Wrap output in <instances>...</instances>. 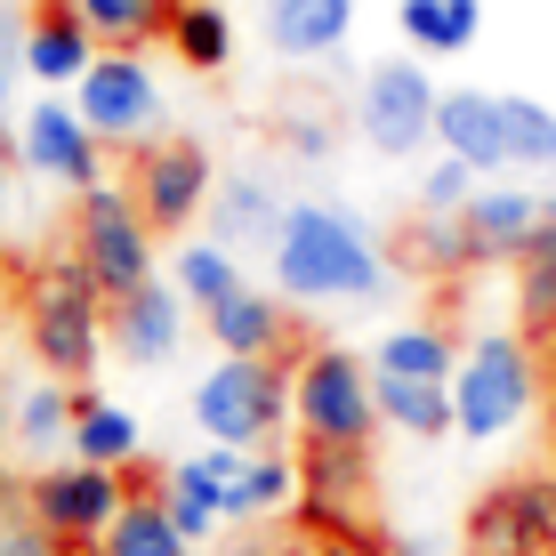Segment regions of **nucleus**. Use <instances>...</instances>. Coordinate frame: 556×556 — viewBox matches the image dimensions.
<instances>
[{"label":"nucleus","mask_w":556,"mask_h":556,"mask_svg":"<svg viewBox=\"0 0 556 556\" xmlns=\"http://www.w3.org/2000/svg\"><path fill=\"white\" fill-rule=\"evenodd\" d=\"M266 49L282 65H323V56L348 49L355 33V0H266Z\"/></svg>","instance_id":"a211bd4d"},{"label":"nucleus","mask_w":556,"mask_h":556,"mask_svg":"<svg viewBox=\"0 0 556 556\" xmlns=\"http://www.w3.org/2000/svg\"><path fill=\"white\" fill-rule=\"evenodd\" d=\"M16 169H25V138H16V113H0V194L16 186Z\"/></svg>","instance_id":"58836bf2"},{"label":"nucleus","mask_w":556,"mask_h":556,"mask_svg":"<svg viewBox=\"0 0 556 556\" xmlns=\"http://www.w3.org/2000/svg\"><path fill=\"white\" fill-rule=\"evenodd\" d=\"M468 556H556V476H516L484 492L459 532Z\"/></svg>","instance_id":"f8f14e48"},{"label":"nucleus","mask_w":556,"mask_h":556,"mask_svg":"<svg viewBox=\"0 0 556 556\" xmlns=\"http://www.w3.org/2000/svg\"><path fill=\"white\" fill-rule=\"evenodd\" d=\"M138 412L113 404V395H81V419H73V459H105V468H138Z\"/></svg>","instance_id":"bb28decb"},{"label":"nucleus","mask_w":556,"mask_h":556,"mask_svg":"<svg viewBox=\"0 0 556 556\" xmlns=\"http://www.w3.org/2000/svg\"><path fill=\"white\" fill-rule=\"evenodd\" d=\"M73 105L89 113V129H98L105 146H153L162 138V81H153V65L138 49H98V65L73 81Z\"/></svg>","instance_id":"1a4fd4ad"},{"label":"nucleus","mask_w":556,"mask_h":556,"mask_svg":"<svg viewBox=\"0 0 556 556\" xmlns=\"http://www.w3.org/2000/svg\"><path fill=\"white\" fill-rule=\"evenodd\" d=\"M306 556H412V548H395V541H379V532H323Z\"/></svg>","instance_id":"4c0bfd02"},{"label":"nucleus","mask_w":556,"mask_h":556,"mask_svg":"<svg viewBox=\"0 0 556 556\" xmlns=\"http://www.w3.org/2000/svg\"><path fill=\"white\" fill-rule=\"evenodd\" d=\"M73 258L89 266L105 299H129L138 282H153V218L129 186L98 178L89 194H73Z\"/></svg>","instance_id":"0eeeda50"},{"label":"nucleus","mask_w":556,"mask_h":556,"mask_svg":"<svg viewBox=\"0 0 556 556\" xmlns=\"http://www.w3.org/2000/svg\"><path fill=\"white\" fill-rule=\"evenodd\" d=\"M169 56H178L186 73H226L235 65V25H226L218 0H178V16H169Z\"/></svg>","instance_id":"cd10ccee"},{"label":"nucleus","mask_w":556,"mask_h":556,"mask_svg":"<svg viewBox=\"0 0 556 556\" xmlns=\"http://www.w3.org/2000/svg\"><path fill=\"white\" fill-rule=\"evenodd\" d=\"M541 178H548V202H556V153H548V162H541Z\"/></svg>","instance_id":"a19ab883"},{"label":"nucleus","mask_w":556,"mask_h":556,"mask_svg":"<svg viewBox=\"0 0 556 556\" xmlns=\"http://www.w3.org/2000/svg\"><path fill=\"white\" fill-rule=\"evenodd\" d=\"M275 146L291 153V162H331L339 129H331V113H315V105H291V113L275 122Z\"/></svg>","instance_id":"f704fd0d"},{"label":"nucleus","mask_w":556,"mask_h":556,"mask_svg":"<svg viewBox=\"0 0 556 556\" xmlns=\"http://www.w3.org/2000/svg\"><path fill=\"white\" fill-rule=\"evenodd\" d=\"M435 105H444V89L428 81V56L419 49L379 56L355 81V138L371 153H388V162H412V153L435 146Z\"/></svg>","instance_id":"423d86ee"},{"label":"nucleus","mask_w":556,"mask_h":556,"mask_svg":"<svg viewBox=\"0 0 556 556\" xmlns=\"http://www.w3.org/2000/svg\"><path fill=\"white\" fill-rule=\"evenodd\" d=\"M98 556H194V541H186V525L169 516V492H162V476L129 492V508L113 516V532L98 541Z\"/></svg>","instance_id":"412c9836"},{"label":"nucleus","mask_w":556,"mask_h":556,"mask_svg":"<svg viewBox=\"0 0 556 556\" xmlns=\"http://www.w3.org/2000/svg\"><path fill=\"white\" fill-rule=\"evenodd\" d=\"M73 9H81V25L105 49H146V41H169L178 0H73Z\"/></svg>","instance_id":"c756f323"},{"label":"nucleus","mask_w":556,"mask_h":556,"mask_svg":"<svg viewBox=\"0 0 556 556\" xmlns=\"http://www.w3.org/2000/svg\"><path fill=\"white\" fill-rule=\"evenodd\" d=\"M435 153H459V162H476L484 178H508L516 169L508 98L501 89H444V105H435Z\"/></svg>","instance_id":"dca6fc26"},{"label":"nucleus","mask_w":556,"mask_h":556,"mask_svg":"<svg viewBox=\"0 0 556 556\" xmlns=\"http://www.w3.org/2000/svg\"><path fill=\"white\" fill-rule=\"evenodd\" d=\"M541 404V339L525 331H476L452 371V419L468 444H501Z\"/></svg>","instance_id":"7ed1b4c3"},{"label":"nucleus","mask_w":556,"mask_h":556,"mask_svg":"<svg viewBox=\"0 0 556 556\" xmlns=\"http://www.w3.org/2000/svg\"><path fill=\"white\" fill-rule=\"evenodd\" d=\"M501 98H508V153H516V169H541L556 153V113L541 98H516V89H501Z\"/></svg>","instance_id":"72a5a7b5"},{"label":"nucleus","mask_w":556,"mask_h":556,"mask_svg":"<svg viewBox=\"0 0 556 556\" xmlns=\"http://www.w3.org/2000/svg\"><path fill=\"white\" fill-rule=\"evenodd\" d=\"M282 210H291V202L275 194V178H258V169H235V178L210 194V226H218L226 251H275Z\"/></svg>","instance_id":"aec40b11"},{"label":"nucleus","mask_w":556,"mask_h":556,"mask_svg":"<svg viewBox=\"0 0 556 556\" xmlns=\"http://www.w3.org/2000/svg\"><path fill=\"white\" fill-rule=\"evenodd\" d=\"M548 194L541 186H508V178H484L476 186V202L459 210V218H468V235H476V258L484 266H516L532 251V242H541V226H548Z\"/></svg>","instance_id":"2eb2a0df"},{"label":"nucleus","mask_w":556,"mask_h":556,"mask_svg":"<svg viewBox=\"0 0 556 556\" xmlns=\"http://www.w3.org/2000/svg\"><path fill=\"white\" fill-rule=\"evenodd\" d=\"M291 428L306 435V444L371 452V435H388L371 355H355V348H306L291 363Z\"/></svg>","instance_id":"20e7f679"},{"label":"nucleus","mask_w":556,"mask_h":556,"mask_svg":"<svg viewBox=\"0 0 556 556\" xmlns=\"http://www.w3.org/2000/svg\"><path fill=\"white\" fill-rule=\"evenodd\" d=\"M25 339H33V363L56 379H89L98 371V348H113V299L89 282L81 258H49L33 266L25 282Z\"/></svg>","instance_id":"f03ea898"},{"label":"nucleus","mask_w":556,"mask_h":556,"mask_svg":"<svg viewBox=\"0 0 556 556\" xmlns=\"http://www.w3.org/2000/svg\"><path fill=\"white\" fill-rule=\"evenodd\" d=\"M226 556H306V548H282V541H242V548H226Z\"/></svg>","instance_id":"ea45409f"},{"label":"nucleus","mask_w":556,"mask_h":556,"mask_svg":"<svg viewBox=\"0 0 556 556\" xmlns=\"http://www.w3.org/2000/svg\"><path fill=\"white\" fill-rule=\"evenodd\" d=\"M129 194L153 218V235H186L218 194V169H210V153L194 138H153L129 153Z\"/></svg>","instance_id":"9d476101"},{"label":"nucleus","mask_w":556,"mask_h":556,"mask_svg":"<svg viewBox=\"0 0 556 556\" xmlns=\"http://www.w3.org/2000/svg\"><path fill=\"white\" fill-rule=\"evenodd\" d=\"M202 468L218 476V492H226V525H266V516H282L306 492V476L275 444H266V452H251V444H202Z\"/></svg>","instance_id":"ddd939ff"},{"label":"nucleus","mask_w":556,"mask_h":556,"mask_svg":"<svg viewBox=\"0 0 556 556\" xmlns=\"http://www.w3.org/2000/svg\"><path fill=\"white\" fill-rule=\"evenodd\" d=\"M25 81H33V65H25V9L0 0V113H16V89Z\"/></svg>","instance_id":"e433bc0d"},{"label":"nucleus","mask_w":556,"mask_h":556,"mask_svg":"<svg viewBox=\"0 0 556 556\" xmlns=\"http://www.w3.org/2000/svg\"><path fill=\"white\" fill-rule=\"evenodd\" d=\"M395 258H404L412 275H428V282H452V275H468V266H484L468 218H435V210H412V226L395 235Z\"/></svg>","instance_id":"b1692460"},{"label":"nucleus","mask_w":556,"mask_h":556,"mask_svg":"<svg viewBox=\"0 0 556 556\" xmlns=\"http://www.w3.org/2000/svg\"><path fill=\"white\" fill-rule=\"evenodd\" d=\"M129 492H138V476H129V468H105V459H56V468L33 476L25 508L41 516L56 541L98 548L105 532H113V516L129 508Z\"/></svg>","instance_id":"6e6552de"},{"label":"nucleus","mask_w":556,"mask_h":556,"mask_svg":"<svg viewBox=\"0 0 556 556\" xmlns=\"http://www.w3.org/2000/svg\"><path fill=\"white\" fill-rule=\"evenodd\" d=\"M169 282L194 299V315H210L218 299L242 291V251H226L218 235H210V242H178V258H169Z\"/></svg>","instance_id":"7c9ffc66"},{"label":"nucleus","mask_w":556,"mask_h":556,"mask_svg":"<svg viewBox=\"0 0 556 556\" xmlns=\"http://www.w3.org/2000/svg\"><path fill=\"white\" fill-rule=\"evenodd\" d=\"M459 355H468V348H459L444 323H395V331L371 348V371H395V379H452Z\"/></svg>","instance_id":"a878e982"},{"label":"nucleus","mask_w":556,"mask_h":556,"mask_svg":"<svg viewBox=\"0 0 556 556\" xmlns=\"http://www.w3.org/2000/svg\"><path fill=\"white\" fill-rule=\"evenodd\" d=\"M98 33L81 25V9L73 0H41V9H25V65L41 89H73L89 65H98Z\"/></svg>","instance_id":"f3484780"},{"label":"nucleus","mask_w":556,"mask_h":556,"mask_svg":"<svg viewBox=\"0 0 556 556\" xmlns=\"http://www.w3.org/2000/svg\"><path fill=\"white\" fill-rule=\"evenodd\" d=\"M186 323H194V299L153 275L129 299H113V355L138 363V371H162V363H178V348H186Z\"/></svg>","instance_id":"4468645a"},{"label":"nucleus","mask_w":556,"mask_h":556,"mask_svg":"<svg viewBox=\"0 0 556 556\" xmlns=\"http://www.w3.org/2000/svg\"><path fill=\"white\" fill-rule=\"evenodd\" d=\"M395 33L419 56H468L484 33V0H395Z\"/></svg>","instance_id":"5701e85b"},{"label":"nucleus","mask_w":556,"mask_h":556,"mask_svg":"<svg viewBox=\"0 0 556 556\" xmlns=\"http://www.w3.org/2000/svg\"><path fill=\"white\" fill-rule=\"evenodd\" d=\"M202 444H251L266 452L282 428H291V371L282 355H218L186 395Z\"/></svg>","instance_id":"39448f33"},{"label":"nucleus","mask_w":556,"mask_h":556,"mask_svg":"<svg viewBox=\"0 0 556 556\" xmlns=\"http://www.w3.org/2000/svg\"><path fill=\"white\" fill-rule=\"evenodd\" d=\"M16 138H25V169L65 186V194H89L105 178V138L89 129V113L73 98H33L16 113Z\"/></svg>","instance_id":"9b49d317"},{"label":"nucleus","mask_w":556,"mask_h":556,"mask_svg":"<svg viewBox=\"0 0 556 556\" xmlns=\"http://www.w3.org/2000/svg\"><path fill=\"white\" fill-rule=\"evenodd\" d=\"M476 186H484V169L459 162V153H435L428 169H419V210H435V218H459V210L476 202Z\"/></svg>","instance_id":"473e14b6"},{"label":"nucleus","mask_w":556,"mask_h":556,"mask_svg":"<svg viewBox=\"0 0 556 556\" xmlns=\"http://www.w3.org/2000/svg\"><path fill=\"white\" fill-rule=\"evenodd\" d=\"M516 331L556 348V251L516 258Z\"/></svg>","instance_id":"2f4dec72"},{"label":"nucleus","mask_w":556,"mask_h":556,"mask_svg":"<svg viewBox=\"0 0 556 556\" xmlns=\"http://www.w3.org/2000/svg\"><path fill=\"white\" fill-rule=\"evenodd\" d=\"M266 258H275V291L291 306H379L395 291V258L339 202H291Z\"/></svg>","instance_id":"f257e3e1"},{"label":"nucleus","mask_w":556,"mask_h":556,"mask_svg":"<svg viewBox=\"0 0 556 556\" xmlns=\"http://www.w3.org/2000/svg\"><path fill=\"white\" fill-rule=\"evenodd\" d=\"M202 331H210L218 355H282L291 348V306H282L275 291H251V282H242L235 299H218L202 315Z\"/></svg>","instance_id":"6ab92c4d"},{"label":"nucleus","mask_w":556,"mask_h":556,"mask_svg":"<svg viewBox=\"0 0 556 556\" xmlns=\"http://www.w3.org/2000/svg\"><path fill=\"white\" fill-rule=\"evenodd\" d=\"M379 419H388V435L444 444V435H459V419H452V379H395V371H379Z\"/></svg>","instance_id":"4be33fe9"},{"label":"nucleus","mask_w":556,"mask_h":556,"mask_svg":"<svg viewBox=\"0 0 556 556\" xmlns=\"http://www.w3.org/2000/svg\"><path fill=\"white\" fill-rule=\"evenodd\" d=\"M0 556H98V548L56 541V532H49L33 508H0Z\"/></svg>","instance_id":"c9c22d12"},{"label":"nucleus","mask_w":556,"mask_h":556,"mask_svg":"<svg viewBox=\"0 0 556 556\" xmlns=\"http://www.w3.org/2000/svg\"><path fill=\"white\" fill-rule=\"evenodd\" d=\"M162 492H169V516L186 525V541H194V548L226 532V492H218V476L202 468V452L178 459V468H162Z\"/></svg>","instance_id":"c85d7f7f"},{"label":"nucleus","mask_w":556,"mask_h":556,"mask_svg":"<svg viewBox=\"0 0 556 556\" xmlns=\"http://www.w3.org/2000/svg\"><path fill=\"white\" fill-rule=\"evenodd\" d=\"M73 419H81V395H73V379H33L25 395L9 404V428L25 452H73Z\"/></svg>","instance_id":"393cba45"}]
</instances>
